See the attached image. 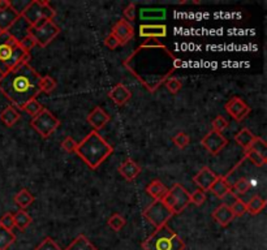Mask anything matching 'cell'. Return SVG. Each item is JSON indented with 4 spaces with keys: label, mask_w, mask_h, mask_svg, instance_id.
I'll list each match as a JSON object with an SVG mask.
<instances>
[{
    "label": "cell",
    "mask_w": 267,
    "mask_h": 250,
    "mask_svg": "<svg viewBox=\"0 0 267 250\" xmlns=\"http://www.w3.org/2000/svg\"><path fill=\"white\" fill-rule=\"evenodd\" d=\"M211 125H213V131L219 132V133H222L223 131H226L227 128H228L230 123H228V120L224 119L223 116H216V117H215V119L213 120V123H211Z\"/></svg>",
    "instance_id": "74e56055"
},
{
    "label": "cell",
    "mask_w": 267,
    "mask_h": 250,
    "mask_svg": "<svg viewBox=\"0 0 267 250\" xmlns=\"http://www.w3.org/2000/svg\"><path fill=\"white\" fill-rule=\"evenodd\" d=\"M206 201V193L201 189H197L190 194V203H193L194 206H202Z\"/></svg>",
    "instance_id": "ee69618b"
},
{
    "label": "cell",
    "mask_w": 267,
    "mask_h": 250,
    "mask_svg": "<svg viewBox=\"0 0 267 250\" xmlns=\"http://www.w3.org/2000/svg\"><path fill=\"white\" fill-rule=\"evenodd\" d=\"M34 199H35V198H34V195L31 194L30 192L27 191V189H21V191H20L19 193L15 195L16 205L19 206L21 210L27 209V207H29L31 203H33Z\"/></svg>",
    "instance_id": "83f0119b"
},
{
    "label": "cell",
    "mask_w": 267,
    "mask_h": 250,
    "mask_svg": "<svg viewBox=\"0 0 267 250\" xmlns=\"http://www.w3.org/2000/svg\"><path fill=\"white\" fill-rule=\"evenodd\" d=\"M64 250H98L85 235H79Z\"/></svg>",
    "instance_id": "cb8c5ba5"
},
{
    "label": "cell",
    "mask_w": 267,
    "mask_h": 250,
    "mask_svg": "<svg viewBox=\"0 0 267 250\" xmlns=\"http://www.w3.org/2000/svg\"><path fill=\"white\" fill-rule=\"evenodd\" d=\"M117 171H119V173H120L127 181H133V180L137 179L139 173H141V167H139L133 159L128 158V159H125L124 163H121V165L119 166Z\"/></svg>",
    "instance_id": "ac0fdd59"
},
{
    "label": "cell",
    "mask_w": 267,
    "mask_h": 250,
    "mask_svg": "<svg viewBox=\"0 0 267 250\" xmlns=\"http://www.w3.org/2000/svg\"><path fill=\"white\" fill-rule=\"evenodd\" d=\"M213 219H214L219 225L222 227H228L232 222H234L235 217L231 209L226 205H219L216 209L213 211Z\"/></svg>",
    "instance_id": "d6986e66"
},
{
    "label": "cell",
    "mask_w": 267,
    "mask_h": 250,
    "mask_svg": "<svg viewBox=\"0 0 267 250\" xmlns=\"http://www.w3.org/2000/svg\"><path fill=\"white\" fill-rule=\"evenodd\" d=\"M20 46H21V49L24 50V53L30 54L31 50L37 46V42H35V39L31 37L30 34H27V37H24L23 39L20 41Z\"/></svg>",
    "instance_id": "b9f144b4"
},
{
    "label": "cell",
    "mask_w": 267,
    "mask_h": 250,
    "mask_svg": "<svg viewBox=\"0 0 267 250\" xmlns=\"http://www.w3.org/2000/svg\"><path fill=\"white\" fill-rule=\"evenodd\" d=\"M29 34L35 39L37 46L45 49L60 34V28L53 21H47L39 28H29Z\"/></svg>",
    "instance_id": "9c48e42d"
},
{
    "label": "cell",
    "mask_w": 267,
    "mask_h": 250,
    "mask_svg": "<svg viewBox=\"0 0 267 250\" xmlns=\"http://www.w3.org/2000/svg\"><path fill=\"white\" fill-rule=\"evenodd\" d=\"M20 117H21L20 112L17 111V109H15L12 105L5 107L3 111L0 112V120H1V123L8 128L13 127V125L19 121Z\"/></svg>",
    "instance_id": "603a6c76"
},
{
    "label": "cell",
    "mask_w": 267,
    "mask_h": 250,
    "mask_svg": "<svg viewBox=\"0 0 267 250\" xmlns=\"http://www.w3.org/2000/svg\"><path fill=\"white\" fill-rule=\"evenodd\" d=\"M30 54L24 53L20 42L8 31L0 33V75H5L20 63H29Z\"/></svg>",
    "instance_id": "277c9868"
},
{
    "label": "cell",
    "mask_w": 267,
    "mask_h": 250,
    "mask_svg": "<svg viewBox=\"0 0 267 250\" xmlns=\"http://www.w3.org/2000/svg\"><path fill=\"white\" fill-rule=\"evenodd\" d=\"M164 85H166L167 90L171 94H177L181 90V87H183L181 81L179 79H176V77H169L166 83H164Z\"/></svg>",
    "instance_id": "f35d334b"
},
{
    "label": "cell",
    "mask_w": 267,
    "mask_h": 250,
    "mask_svg": "<svg viewBox=\"0 0 267 250\" xmlns=\"http://www.w3.org/2000/svg\"><path fill=\"white\" fill-rule=\"evenodd\" d=\"M147 194L150 195L151 198H154V201H163L164 197L168 193V188L159 180H154L151 181L149 185L146 187Z\"/></svg>",
    "instance_id": "44dd1931"
},
{
    "label": "cell",
    "mask_w": 267,
    "mask_h": 250,
    "mask_svg": "<svg viewBox=\"0 0 267 250\" xmlns=\"http://www.w3.org/2000/svg\"><path fill=\"white\" fill-rule=\"evenodd\" d=\"M111 33L117 38V41H119L120 45H127L134 37V28L127 20L121 19L113 25Z\"/></svg>",
    "instance_id": "4fadbf2b"
},
{
    "label": "cell",
    "mask_w": 267,
    "mask_h": 250,
    "mask_svg": "<svg viewBox=\"0 0 267 250\" xmlns=\"http://www.w3.org/2000/svg\"><path fill=\"white\" fill-rule=\"evenodd\" d=\"M42 76L29 63H20L12 71L0 76V93L13 107L23 109L27 102L37 99Z\"/></svg>",
    "instance_id": "7a4b0ae2"
},
{
    "label": "cell",
    "mask_w": 267,
    "mask_h": 250,
    "mask_svg": "<svg viewBox=\"0 0 267 250\" xmlns=\"http://www.w3.org/2000/svg\"><path fill=\"white\" fill-rule=\"evenodd\" d=\"M105 46L109 50H115V49H117L119 46H120V43H119L117 38L115 37L112 33H109L108 35L105 38Z\"/></svg>",
    "instance_id": "7dc6e473"
},
{
    "label": "cell",
    "mask_w": 267,
    "mask_h": 250,
    "mask_svg": "<svg viewBox=\"0 0 267 250\" xmlns=\"http://www.w3.org/2000/svg\"><path fill=\"white\" fill-rule=\"evenodd\" d=\"M139 17L145 21L164 20L166 19V9L164 8H143L139 11Z\"/></svg>",
    "instance_id": "d4e9b609"
},
{
    "label": "cell",
    "mask_w": 267,
    "mask_h": 250,
    "mask_svg": "<svg viewBox=\"0 0 267 250\" xmlns=\"http://www.w3.org/2000/svg\"><path fill=\"white\" fill-rule=\"evenodd\" d=\"M112 153V146L95 131L90 132L82 141L80 142L76 149V154L91 169H97L101 167L102 163Z\"/></svg>",
    "instance_id": "3957f363"
},
{
    "label": "cell",
    "mask_w": 267,
    "mask_h": 250,
    "mask_svg": "<svg viewBox=\"0 0 267 250\" xmlns=\"http://www.w3.org/2000/svg\"><path fill=\"white\" fill-rule=\"evenodd\" d=\"M265 207H266V201L260 195H256L246 203V213L252 214V215H258L264 211Z\"/></svg>",
    "instance_id": "f1b7e54d"
},
{
    "label": "cell",
    "mask_w": 267,
    "mask_h": 250,
    "mask_svg": "<svg viewBox=\"0 0 267 250\" xmlns=\"http://www.w3.org/2000/svg\"><path fill=\"white\" fill-rule=\"evenodd\" d=\"M56 80L51 77V76H42L41 81H39V90L41 93L51 94L53 90L56 89Z\"/></svg>",
    "instance_id": "1f68e13d"
},
{
    "label": "cell",
    "mask_w": 267,
    "mask_h": 250,
    "mask_svg": "<svg viewBox=\"0 0 267 250\" xmlns=\"http://www.w3.org/2000/svg\"><path fill=\"white\" fill-rule=\"evenodd\" d=\"M230 209L231 211H232V214H234L235 218L244 217L245 214H246V203H245L242 199H240V198H237L234 205L231 206Z\"/></svg>",
    "instance_id": "d590c367"
},
{
    "label": "cell",
    "mask_w": 267,
    "mask_h": 250,
    "mask_svg": "<svg viewBox=\"0 0 267 250\" xmlns=\"http://www.w3.org/2000/svg\"><path fill=\"white\" fill-rule=\"evenodd\" d=\"M218 179V175H215L214 172L211 171L209 167L201 168L198 173L193 177V181L197 187L200 188L201 191L206 192L210 191L211 185L215 183V180Z\"/></svg>",
    "instance_id": "5bb4252c"
},
{
    "label": "cell",
    "mask_w": 267,
    "mask_h": 250,
    "mask_svg": "<svg viewBox=\"0 0 267 250\" xmlns=\"http://www.w3.org/2000/svg\"><path fill=\"white\" fill-rule=\"evenodd\" d=\"M20 17L31 28H39L43 24L47 23V20L43 17V1L42 0H33L23 11L20 12Z\"/></svg>",
    "instance_id": "30bf717a"
},
{
    "label": "cell",
    "mask_w": 267,
    "mask_h": 250,
    "mask_svg": "<svg viewBox=\"0 0 267 250\" xmlns=\"http://www.w3.org/2000/svg\"><path fill=\"white\" fill-rule=\"evenodd\" d=\"M109 120H111V116L102 107H95L86 117V121L94 128L95 132L101 131L102 128H105L106 124L108 123Z\"/></svg>",
    "instance_id": "9a60e30c"
},
{
    "label": "cell",
    "mask_w": 267,
    "mask_h": 250,
    "mask_svg": "<svg viewBox=\"0 0 267 250\" xmlns=\"http://www.w3.org/2000/svg\"><path fill=\"white\" fill-rule=\"evenodd\" d=\"M210 192L219 199H223L226 197L230 192H232V188H231L230 183L227 181L226 177H222V176H218V179L215 180V183L211 185Z\"/></svg>",
    "instance_id": "7402d4cb"
},
{
    "label": "cell",
    "mask_w": 267,
    "mask_h": 250,
    "mask_svg": "<svg viewBox=\"0 0 267 250\" xmlns=\"http://www.w3.org/2000/svg\"><path fill=\"white\" fill-rule=\"evenodd\" d=\"M256 136L253 135L252 131L248 128H242L236 136H235V141L239 146H241L244 150H248L249 146L252 145V142L254 141Z\"/></svg>",
    "instance_id": "484cf974"
},
{
    "label": "cell",
    "mask_w": 267,
    "mask_h": 250,
    "mask_svg": "<svg viewBox=\"0 0 267 250\" xmlns=\"http://www.w3.org/2000/svg\"><path fill=\"white\" fill-rule=\"evenodd\" d=\"M34 250H63L51 237H46L38 247L34 248Z\"/></svg>",
    "instance_id": "60d3db41"
},
{
    "label": "cell",
    "mask_w": 267,
    "mask_h": 250,
    "mask_svg": "<svg viewBox=\"0 0 267 250\" xmlns=\"http://www.w3.org/2000/svg\"><path fill=\"white\" fill-rule=\"evenodd\" d=\"M201 145L211 154V155H218L227 145H228V139L219 132H215L211 129L202 139H201Z\"/></svg>",
    "instance_id": "8fae6325"
},
{
    "label": "cell",
    "mask_w": 267,
    "mask_h": 250,
    "mask_svg": "<svg viewBox=\"0 0 267 250\" xmlns=\"http://www.w3.org/2000/svg\"><path fill=\"white\" fill-rule=\"evenodd\" d=\"M142 217L146 219L149 223L157 228H160L163 225H166L168 221L173 217V214L168 210L163 201H154L150 206H147V209L143 210Z\"/></svg>",
    "instance_id": "ba28073f"
},
{
    "label": "cell",
    "mask_w": 267,
    "mask_h": 250,
    "mask_svg": "<svg viewBox=\"0 0 267 250\" xmlns=\"http://www.w3.org/2000/svg\"><path fill=\"white\" fill-rule=\"evenodd\" d=\"M172 141L179 149L183 150L190 143V137H189L187 133H184V132H179V133H176V135L173 136Z\"/></svg>",
    "instance_id": "8d00e7d4"
},
{
    "label": "cell",
    "mask_w": 267,
    "mask_h": 250,
    "mask_svg": "<svg viewBox=\"0 0 267 250\" xmlns=\"http://www.w3.org/2000/svg\"><path fill=\"white\" fill-rule=\"evenodd\" d=\"M250 189V181H249L248 179H245V177H242V179H240L239 181H237L236 184H235L234 187V193L235 194H245L246 192Z\"/></svg>",
    "instance_id": "ab89813d"
},
{
    "label": "cell",
    "mask_w": 267,
    "mask_h": 250,
    "mask_svg": "<svg viewBox=\"0 0 267 250\" xmlns=\"http://www.w3.org/2000/svg\"><path fill=\"white\" fill-rule=\"evenodd\" d=\"M16 236L12 231H8L0 225V250H8L12 244L15 243Z\"/></svg>",
    "instance_id": "f546056e"
},
{
    "label": "cell",
    "mask_w": 267,
    "mask_h": 250,
    "mask_svg": "<svg viewBox=\"0 0 267 250\" xmlns=\"http://www.w3.org/2000/svg\"><path fill=\"white\" fill-rule=\"evenodd\" d=\"M248 150H252V151H256L262 157L267 158V143L265 142L264 139H261V137H257L254 139V141L252 142V145L249 146Z\"/></svg>",
    "instance_id": "836d02e7"
},
{
    "label": "cell",
    "mask_w": 267,
    "mask_h": 250,
    "mask_svg": "<svg viewBox=\"0 0 267 250\" xmlns=\"http://www.w3.org/2000/svg\"><path fill=\"white\" fill-rule=\"evenodd\" d=\"M123 64L141 85L154 93L172 77L173 72L183 67V60L173 55L159 39L150 38L129 55Z\"/></svg>",
    "instance_id": "6da1fadb"
},
{
    "label": "cell",
    "mask_w": 267,
    "mask_h": 250,
    "mask_svg": "<svg viewBox=\"0 0 267 250\" xmlns=\"http://www.w3.org/2000/svg\"><path fill=\"white\" fill-rule=\"evenodd\" d=\"M163 203L168 207L173 215L183 213L190 205V193L181 184H175L163 199Z\"/></svg>",
    "instance_id": "8992f818"
},
{
    "label": "cell",
    "mask_w": 267,
    "mask_h": 250,
    "mask_svg": "<svg viewBox=\"0 0 267 250\" xmlns=\"http://www.w3.org/2000/svg\"><path fill=\"white\" fill-rule=\"evenodd\" d=\"M12 7V3L9 0H0V12H4Z\"/></svg>",
    "instance_id": "c3c4849f"
},
{
    "label": "cell",
    "mask_w": 267,
    "mask_h": 250,
    "mask_svg": "<svg viewBox=\"0 0 267 250\" xmlns=\"http://www.w3.org/2000/svg\"><path fill=\"white\" fill-rule=\"evenodd\" d=\"M21 110L27 112V115H31L34 117V116H37L39 112L43 111V110H45V107H43V105H42V103H39L37 99H31V101L27 102V105L24 106Z\"/></svg>",
    "instance_id": "d6a6232c"
},
{
    "label": "cell",
    "mask_w": 267,
    "mask_h": 250,
    "mask_svg": "<svg viewBox=\"0 0 267 250\" xmlns=\"http://www.w3.org/2000/svg\"><path fill=\"white\" fill-rule=\"evenodd\" d=\"M224 110H226L227 113H228L232 119L239 121V123L242 121V120L250 113V111H252V109L246 105V102L242 101V99L239 97L231 98L230 101L226 103V106H224Z\"/></svg>",
    "instance_id": "7c38bea8"
},
{
    "label": "cell",
    "mask_w": 267,
    "mask_h": 250,
    "mask_svg": "<svg viewBox=\"0 0 267 250\" xmlns=\"http://www.w3.org/2000/svg\"><path fill=\"white\" fill-rule=\"evenodd\" d=\"M19 17L20 12L13 7H11L7 11L0 12V33L1 31H8L9 28L19 20Z\"/></svg>",
    "instance_id": "ffe728a7"
},
{
    "label": "cell",
    "mask_w": 267,
    "mask_h": 250,
    "mask_svg": "<svg viewBox=\"0 0 267 250\" xmlns=\"http://www.w3.org/2000/svg\"><path fill=\"white\" fill-rule=\"evenodd\" d=\"M139 37L142 38H154V39H158V38H164L167 37V27L166 25H150V24H142L139 27Z\"/></svg>",
    "instance_id": "e0dca14e"
},
{
    "label": "cell",
    "mask_w": 267,
    "mask_h": 250,
    "mask_svg": "<svg viewBox=\"0 0 267 250\" xmlns=\"http://www.w3.org/2000/svg\"><path fill=\"white\" fill-rule=\"evenodd\" d=\"M135 3H129L124 9V20H127L128 23L131 21H134L135 19Z\"/></svg>",
    "instance_id": "bcb514c9"
},
{
    "label": "cell",
    "mask_w": 267,
    "mask_h": 250,
    "mask_svg": "<svg viewBox=\"0 0 267 250\" xmlns=\"http://www.w3.org/2000/svg\"><path fill=\"white\" fill-rule=\"evenodd\" d=\"M77 145H79V142H76V139L73 137H65L63 139V142H61V149L64 150L65 153L72 154L76 153Z\"/></svg>",
    "instance_id": "7bdbcfd3"
},
{
    "label": "cell",
    "mask_w": 267,
    "mask_h": 250,
    "mask_svg": "<svg viewBox=\"0 0 267 250\" xmlns=\"http://www.w3.org/2000/svg\"><path fill=\"white\" fill-rule=\"evenodd\" d=\"M13 218H15V227L21 232L25 231L33 223V218L25 210H20L16 214H13Z\"/></svg>",
    "instance_id": "4316f807"
},
{
    "label": "cell",
    "mask_w": 267,
    "mask_h": 250,
    "mask_svg": "<svg viewBox=\"0 0 267 250\" xmlns=\"http://www.w3.org/2000/svg\"><path fill=\"white\" fill-rule=\"evenodd\" d=\"M30 125L42 139H49L50 136L60 127V120L56 119L53 115V112L45 109L37 116H34L30 121Z\"/></svg>",
    "instance_id": "52a82bcc"
},
{
    "label": "cell",
    "mask_w": 267,
    "mask_h": 250,
    "mask_svg": "<svg viewBox=\"0 0 267 250\" xmlns=\"http://www.w3.org/2000/svg\"><path fill=\"white\" fill-rule=\"evenodd\" d=\"M245 159H249L257 167H264L267 163V158L262 157V155H260L256 151H252V150H245Z\"/></svg>",
    "instance_id": "e575fe53"
},
{
    "label": "cell",
    "mask_w": 267,
    "mask_h": 250,
    "mask_svg": "<svg viewBox=\"0 0 267 250\" xmlns=\"http://www.w3.org/2000/svg\"><path fill=\"white\" fill-rule=\"evenodd\" d=\"M187 245L176 232L168 225L157 228L142 243L143 250H185Z\"/></svg>",
    "instance_id": "5b68a950"
},
{
    "label": "cell",
    "mask_w": 267,
    "mask_h": 250,
    "mask_svg": "<svg viewBox=\"0 0 267 250\" xmlns=\"http://www.w3.org/2000/svg\"><path fill=\"white\" fill-rule=\"evenodd\" d=\"M107 225H108L112 231L120 232L121 229L127 225V219H125L123 215H120V214H113V215H111V217L108 218Z\"/></svg>",
    "instance_id": "4dcf8cb0"
},
{
    "label": "cell",
    "mask_w": 267,
    "mask_h": 250,
    "mask_svg": "<svg viewBox=\"0 0 267 250\" xmlns=\"http://www.w3.org/2000/svg\"><path fill=\"white\" fill-rule=\"evenodd\" d=\"M0 225L8 231H12L15 228V218L12 213H5L3 217L0 218Z\"/></svg>",
    "instance_id": "f6af8a7d"
},
{
    "label": "cell",
    "mask_w": 267,
    "mask_h": 250,
    "mask_svg": "<svg viewBox=\"0 0 267 250\" xmlns=\"http://www.w3.org/2000/svg\"><path fill=\"white\" fill-rule=\"evenodd\" d=\"M108 97L116 106H124L132 98V93L124 83H116L112 89L109 90Z\"/></svg>",
    "instance_id": "2e32d148"
}]
</instances>
